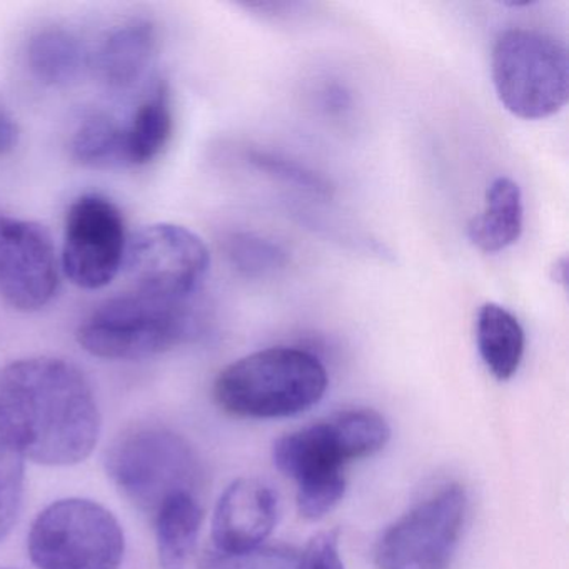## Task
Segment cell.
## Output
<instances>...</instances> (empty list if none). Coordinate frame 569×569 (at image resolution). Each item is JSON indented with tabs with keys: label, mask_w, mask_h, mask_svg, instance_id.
Listing matches in <instances>:
<instances>
[{
	"label": "cell",
	"mask_w": 569,
	"mask_h": 569,
	"mask_svg": "<svg viewBox=\"0 0 569 569\" xmlns=\"http://www.w3.org/2000/svg\"><path fill=\"white\" fill-rule=\"evenodd\" d=\"M0 425L24 458L72 466L94 451L101 412L86 376L59 358H28L0 369Z\"/></svg>",
	"instance_id": "obj_1"
},
{
	"label": "cell",
	"mask_w": 569,
	"mask_h": 569,
	"mask_svg": "<svg viewBox=\"0 0 569 569\" xmlns=\"http://www.w3.org/2000/svg\"><path fill=\"white\" fill-rule=\"evenodd\" d=\"M389 439L391 426L385 416L369 408L348 409L279 438L272 461L296 482L299 515L319 521L345 498V466L376 455Z\"/></svg>",
	"instance_id": "obj_2"
},
{
	"label": "cell",
	"mask_w": 569,
	"mask_h": 569,
	"mask_svg": "<svg viewBox=\"0 0 569 569\" xmlns=\"http://www.w3.org/2000/svg\"><path fill=\"white\" fill-rule=\"evenodd\" d=\"M329 376L318 356L276 346L226 366L214 381L222 411L238 418H291L315 408L328 391Z\"/></svg>",
	"instance_id": "obj_3"
},
{
	"label": "cell",
	"mask_w": 569,
	"mask_h": 569,
	"mask_svg": "<svg viewBox=\"0 0 569 569\" xmlns=\"http://www.w3.org/2000/svg\"><path fill=\"white\" fill-rule=\"evenodd\" d=\"M201 329V318L189 301L132 291L99 306L78 329V341L98 358L138 361L198 338Z\"/></svg>",
	"instance_id": "obj_4"
},
{
	"label": "cell",
	"mask_w": 569,
	"mask_h": 569,
	"mask_svg": "<svg viewBox=\"0 0 569 569\" xmlns=\"http://www.w3.org/2000/svg\"><path fill=\"white\" fill-rule=\"evenodd\" d=\"M491 72L499 101L516 118H551L568 101V52L545 32H501L492 48Z\"/></svg>",
	"instance_id": "obj_5"
},
{
	"label": "cell",
	"mask_w": 569,
	"mask_h": 569,
	"mask_svg": "<svg viewBox=\"0 0 569 569\" xmlns=\"http://www.w3.org/2000/svg\"><path fill=\"white\" fill-rule=\"evenodd\" d=\"M28 548L39 569H119L124 532L104 506L62 499L36 518Z\"/></svg>",
	"instance_id": "obj_6"
},
{
	"label": "cell",
	"mask_w": 569,
	"mask_h": 569,
	"mask_svg": "<svg viewBox=\"0 0 569 569\" xmlns=\"http://www.w3.org/2000/svg\"><path fill=\"white\" fill-rule=\"evenodd\" d=\"M106 468L122 495L146 512H154L178 492H192L201 466L191 446L164 428H138L121 436Z\"/></svg>",
	"instance_id": "obj_7"
},
{
	"label": "cell",
	"mask_w": 569,
	"mask_h": 569,
	"mask_svg": "<svg viewBox=\"0 0 569 569\" xmlns=\"http://www.w3.org/2000/svg\"><path fill=\"white\" fill-rule=\"evenodd\" d=\"M468 515V495L449 482L416 502L376 542L378 569H449Z\"/></svg>",
	"instance_id": "obj_8"
},
{
	"label": "cell",
	"mask_w": 569,
	"mask_h": 569,
	"mask_svg": "<svg viewBox=\"0 0 569 569\" xmlns=\"http://www.w3.org/2000/svg\"><path fill=\"white\" fill-rule=\"evenodd\" d=\"M211 266L204 241L184 226L159 222L131 236L126 274L132 291L164 301H189Z\"/></svg>",
	"instance_id": "obj_9"
},
{
	"label": "cell",
	"mask_w": 569,
	"mask_h": 569,
	"mask_svg": "<svg viewBox=\"0 0 569 569\" xmlns=\"http://www.w3.org/2000/svg\"><path fill=\"white\" fill-rule=\"evenodd\" d=\"M121 209L101 194L76 199L66 216L62 269L78 288L102 289L124 266L128 248Z\"/></svg>",
	"instance_id": "obj_10"
},
{
	"label": "cell",
	"mask_w": 569,
	"mask_h": 569,
	"mask_svg": "<svg viewBox=\"0 0 569 569\" xmlns=\"http://www.w3.org/2000/svg\"><path fill=\"white\" fill-rule=\"evenodd\" d=\"M54 244L44 226L0 216V296L22 312L41 311L58 295Z\"/></svg>",
	"instance_id": "obj_11"
},
{
	"label": "cell",
	"mask_w": 569,
	"mask_h": 569,
	"mask_svg": "<svg viewBox=\"0 0 569 569\" xmlns=\"http://www.w3.org/2000/svg\"><path fill=\"white\" fill-rule=\"evenodd\" d=\"M279 518V501L271 486L239 478L219 498L212 518V545L221 555L261 548Z\"/></svg>",
	"instance_id": "obj_12"
},
{
	"label": "cell",
	"mask_w": 569,
	"mask_h": 569,
	"mask_svg": "<svg viewBox=\"0 0 569 569\" xmlns=\"http://www.w3.org/2000/svg\"><path fill=\"white\" fill-rule=\"evenodd\" d=\"M158 46L154 24L134 19L108 32L91 58L98 78L112 89H128L151 64Z\"/></svg>",
	"instance_id": "obj_13"
},
{
	"label": "cell",
	"mask_w": 569,
	"mask_h": 569,
	"mask_svg": "<svg viewBox=\"0 0 569 569\" xmlns=\"http://www.w3.org/2000/svg\"><path fill=\"white\" fill-rule=\"evenodd\" d=\"M522 221L521 189L512 179H495L486 192L485 209L469 222V241L486 254L505 251L518 242Z\"/></svg>",
	"instance_id": "obj_14"
},
{
	"label": "cell",
	"mask_w": 569,
	"mask_h": 569,
	"mask_svg": "<svg viewBox=\"0 0 569 569\" xmlns=\"http://www.w3.org/2000/svg\"><path fill=\"white\" fill-rule=\"evenodd\" d=\"M479 355L498 381H508L525 358L526 335L512 312L496 302H486L476 322Z\"/></svg>",
	"instance_id": "obj_15"
},
{
	"label": "cell",
	"mask_w": 569,
	"mask_h": 569,
	"mask_svg": "<svg viewBox=\"0 0 569 569\" xmlns=\"http://www.w3.org/2000/svg\"><path fill=\"white\" fill-rule=\"evenodd\" d=\"M202 509L192 492H178L156 511V541L162 569H188L198 546Z\"/></svg>",
	"instance_id": "obj_16"
},
{
	"label": "cell",
	"mask_w": 569,
	"mask_h": 569,
	"mask_svg": "<svg viewBox=\"0 0 569 569\" xmlns=\"http://www.w3.org/2000/svg\"><path fill=\"white\" fill-rule=\"evenodd\" d=\"M172 129L171 96L168 86L159 82L151 96L136 109L131 122L124 126L128 166H144L158 159L171 141Z\"/></svg>",
	"instance_id": "obj_17"
},
{
	"label": "cell",
	"mask_w": 569,
	"mask_h": 569,
	"mask_svg": "<svg viewBox=\"0 0 569 569\" xmlns=\"http://www.w3.org/2000/svg\"><path fill=\"white\" fill-rule=\"evenodd\" d=\"M26 61L36 81L48 88H66L81 74L86 56L72 32L48 28L32 36Z\"/></svg>",
	"instance_id": "obj_18"
},
{
	"label": "cell",
	"mask_w": 569,
	"mask_h": 569,
	"mask_svg": "<svg viewBox=\"0 0 569 569\" xmlns=\"http://www.w3.org/2000/svg\"><path fill=\"white\" fill-rule=\"evenodd\" d=\"M71 156L84 168H124V126L106 114L88 116L72 134Z\"/></svg>",
	"instance_id": "obj_19"
},
{
	"label": "cell",
	"mask_w": 569,
	"mask_h": 569,
	"mask_svg": "<svg viewBox=\"0 0 569 569\" xmlns=\"http://www.w3.org/2000/svg\"><path fill=\"white\" fill-rule=\"evenodd\" d=\"M226 251L236 271L246 278H264L288 264V252L281 244L252 232L232 234Z\"/></svg>",
	"instance_id": "obj_20"
},
{
	"label": "cell",
	"mask_w": 569,
	"mask_h": 569,
	"mask_svg": "<svg viewBox=\"0 0 569 569\" xmlns=\"http://www.w3.org/2000/svg\"><path fill=\"white\" fill-rule=\"evenodd\" d=\"M24 492V456L0 425V541L14 528Z\"/></svg>",
	"instance_id": "obj_21"
},
{
	"label": "cell",
	"mask_w": 569,
	"mask_h": 569,
	"mask_svg": "<svg viewBox=\"0 0 569 569\" xmlns=\"http://www.w3.org/2000/svg\"><path fill=\"white\" fill-rule=\"evenodd\" d=\"M248 158L256 169L279 179V181L298 186L299 189L319 196H328L331 192V184H329L328 179L322 178L321 174L312 171L308 166L292 161L286 156L269 151H251Z\"/></svg>",
	"instance_id": "obj_22"
},
{
	"label": "cell",
	"mask_w": 569,
	"mask_h": 569,
	"mask_svg": "<svg viewBox=\"0 0 569 569\" xmlns=\"http://www.w3.org/2000/svg\"><path fill=\"white\" fill-rule=\"evenodd\" d=\"M298 552L289 548H256L239 555L209 551L202 569H295Z\"/></svg>",
	"instance_id": "obj_23"
},
{
	"label": "cell",
	"mask_w": 569,
	"mask_h": 569,
	"mask_svg": "<svg viewBox=\"0 0 569 569\" xmlns=\"http://www.w3.org/2000/svg\"><path fill=\"white\" fill-rule=\"evenodd\" d=\"M295 569H346L338 532L322 531L312 536L298 556Z\"/></svg>",
	"instance_id": "obj_24"
},
{
	"label": "cell",
	"mask_w": 569,
	"mask_h": 569,
	"mask_svg": "<svg viewBox=\"0 0 569 569\" xmlns=\"http://www.w3.org/2000/svg\"><path fill=\"white\" fill-rule=\"evenodd\" d=\"M19 142V128L14 119L0 108V156L14 151Z\"/></svg>",
	"instance_id": "obj_25"
}]
</instances>
